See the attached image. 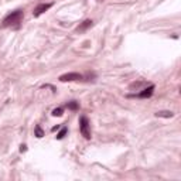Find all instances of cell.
<instances>
[{"label":"cell","instance_id":"6da1fadb","mask_svg":"<svg viewBox=\"0 0 181 181\" xmlns=\"http://www.w3.org/2000/svg\"><path fill=\"white\" fill-rule=\"evenodd\" d=\"M23 19V10H14L11 11L9 16L4 17L3 23H2V27H11V26H16L19 24Z\"/></svg>","mask_w":181,"mask_h":181},{"label":"cell","instance_id":"7a4b0ae2","mask_svg":"<svg viewBox=\"0 0 181 181\" xmlns=\"http://www.w3.org/2000/svg\"><path fill=\"white\" fill-rule=\"evenodd\" d=\"M79 129L81 133L85 139H90V129H89V122H88L86 116H82L79 119Z\"/></svg>","mask_w":181,"mask_h":181},{"label":"cell","instance_id":"3957f363","mask_svg":"<svg viewBox=\"0 0 181 181\" xmlns=\"http://www.w3.org/2000/svg\"><path fill=\"white\" fill-rule=\"evenodd\" d=\"M82 75L78 74V72H69V74H64L60 77L61 82H72V81H81L82 79Z\"/></svg>","mask_w":181,"mask_h":181},{"label":"cell","instance_id":"277c9868","mask_svg":"<svg viewBox=\"0 0 181 181\" xmlns=\"http://www.w3.org/2000/svg\"><path fill=\"white\" fill-rule=\"evenodd\" d=\"M51 6H53V3H41V4H38V6L36 7V9H34L33 16H34V17L41 16V14H43V13H45V11H47Z\"/></svg>","mask_w":181,"mask_h":181},{"label":"cell","instance_id":"5b68a950","mask_svg":"<svg viewBox=\"0 0 181 181\" xmlns=\"http://www.w3.org/2000/svg\"><path fill=\"white\" fill-rule=\"evenodd\" d=\"M153 90H154V85H149L147 88H144L141 92H139V94L133 95V96L136 98H141V99H146V98H150L151 95H153Z\"/></svg>","mask_w":181,"mask_h":181},{"label":"cell","instance_id":"8992f818","mask_svg":"<svg viewBox=\"0 0 181 181\" xmlns=\"http://www.w3.org/2000/svg\"><path fill=\"white\" fill-rule=\"evenodd\" d=\"M90 26H92V20H85L77 27V31L78 33H84V31H86Z\"/></svg>","mask_w":181,"mask_h":181},{"label":"cell","instance_id":"52a82bcc","mask_svg":"<svg viewBox=\"0 0 181 181\" xmlns=\"http://www.w3.org/2000/svg\"><path fill=\"white\" fill-rule=\"evenodd\" d=\"M156 116L157 117H173L174 116V113H173L171 111H160V112L156 113Z\"/></svg>","mask_w":181,"mask_h":181},{"label":"cell","instance_id":"ba28073f","mask_svg":"<svg viewBox=\"0 0 181 181\" xmlns=\"http://www.w3.org/2000/svg\"><path fill=\"white\" fill-rule=\"evenodd\" d=\"M67 128H62V129H61V130H60V133H58L57 134V139H58V140H61V139H64L65 137V134H67Z\"/></svg>","mask_w":181,"mask_h":181},{"label":"cell","instance_id":"9c48e42d","mask_svg":"<svg viewBox=\"0 0 181 181\" xmlns=\"http://www.w3.org/2000/svg\"><path fill=\"white\" fill-rule=\"evenodd\" d=\"M36 136H37V137H43L44 136V132H43V129L40 128V126H36Z\"/></svg>","mask_w":181,"mask_h":181},{"label":"cell","instance_id":"30bf717a","mask_svg":"<svg viewBox=\"0 0 181 181\" xmlns=\"http://www.w3.org/2000/svg\"><path fill=\"white\" fill-rule=\"evenodd\" d=\"M68 109H71V111H77V109H78V103L75 101L69 102V103H68Z\"/></svg>","mask_w":181,"mask_h":181},{"label":"cell","instance_id":"8fae6325","mask_svg":"<svg viewBox=\"0 0 181 181\" xmlns=\"http://www.w3.org/2000/svg\"><path fill=\"white\" fill-rule=\"evenodd\" d=\"M62 109H61V107H57V109H54L53 111V115L54 116H62Z\"/></svg>","mask_w":181,"mask_h":181},{"label":"cell","instance_id":"7c38bea8","mask_svg":"<svg viewBox=\"0 0 181 181\" xmlns=\"http://www.w3.org/2000/svg\"><path fill=\"white\" fill-rule=\"evenodd\" d=\"M27 150V146L26 144H21V147H20V151H26Z\"/></svg>","mask_w":181,"mask_h":181}]
</instances>
